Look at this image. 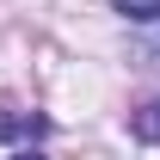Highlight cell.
<instances>
[{
  "instance_id": "obj_1",
  "label": "cell",
  "mask_w": 160,
  "mask_h": 160,
  "mask_svg": "<svg viewBox=\"0 0 160 160\" xmlns=\"http://www.w3.org/2000/svg\"><path fill=\"white\" fill-rule=\"evenodd\" d=\"M43 129H49V117L43 111H31V105H19V99H0V142H37Z\"/></svg>"
},
{
  "instance_id": "obj_2",
  "label": "cell",
  "mask_w": 160,
  "mask_h": 160,
  "mask_svg": "<svg viewBox=\"0 0 160 160\" xmlns=\"http://www.w3.org/2000/svg\"><path fill=\"white\" fill-rule=\"evenodd\" d=\"M129 136L148 142V148H160V92H154V99H142L136 111H129Z\"/></svg>"
},
{
  "instance_id": "obj_3",
  "label": "cell",
  "mask_w": 160,
  "mask_h": 160,
  "mask_svg": "<svg viewBox=\"0 0 160 160\" xmlns=\"http://www.w3.org/2000/svg\"><path fill=\"white\" fill-rule=\"evenodd\" d=\"M111 6H117L123 19H136V25H154L160 19V0H111Z\"/></svg>"
},
{
  "instance_id": "obj_4",
  "label": "cell",
  "mask_w": 160,
  "mask_h": 160,
  "mask_svg": "<svg viewBox=\"0 0 160 160\" xmlns=\"http://www.w3.org/2000/svg\"><path fill=\"white\" fill-rule=\"evenodd\" d=\"M12 160H43V148H12Z\"/></svg>"
}]
</instances>
